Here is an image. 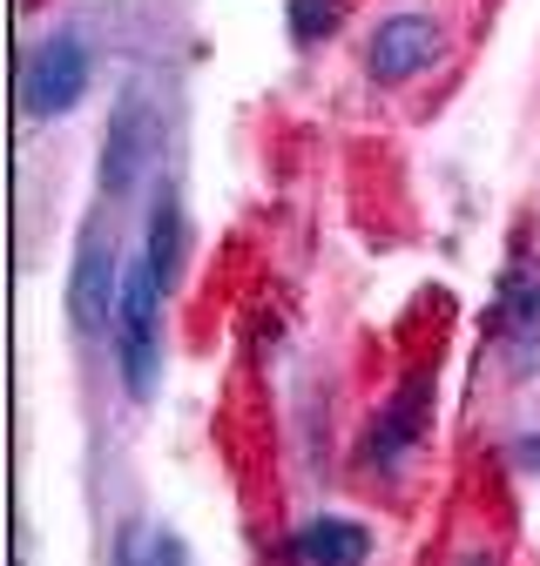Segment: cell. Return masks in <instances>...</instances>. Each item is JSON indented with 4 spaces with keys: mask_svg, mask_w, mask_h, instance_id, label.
Returning a JSON list of instances; mask_svg holds the SVG:
<instances>
[{
    "mask_svg": "<svg viewBox=\"0 0 540 566\" xmlns=\"http://www.w3.org/2000/svg\"><path fill=\"white\" fill-rule=\"evenodd\" d=\"M163 276L149 270V256L135 250L128 270H122V304H115V331H108V358H115V378L135 405H149L156 385H163Z\"/></svg>",
    "mask_w": 540,
    "mask_h": 566,
    "instance_id": "obj_1",
    "label": "cell"
},
{
    "mask_svg": "<svg viewBox=\"0 0 540 566\" xmlns=\"http://www.w3.org/2000/svg\"><path fill=\"white\" fill-rule=\"evenodd\" d=\"M115 202H95L82 217V237H75V256H68V331H75V344H95L115 331V304H122V270L128 256L115 250V223H108Z\"/></svg>",
    "mask_w": 540,
    "mask_h": 566,
    "instance_id": "obj_2",
    "label": "cell"
},
{
    "mask_svg": "<svg viewBox=\"0 0 540 566\" xmlns=\"http://www.w3.org/2000/svg\"><path fill=\"white\" fill-rule=\"evenodd\" d=\"M487 337L507 378H533L540 371V250L527 237H513L500 276H494V311H487Z\"/></svg>",
    "mask_w": 540,
    "mask_h": 566,
    "instance_id": "obj_3",
    "label": "cell"
},
{
    "mask_svg": "<svg viewBox=\"0 0 540 566\" xmlns=\"http://www.w3.org/2000/svg\"><path fill=\"white\" fill-rule=\"evenodd\" d=\"M156 156H163V108L149 95V82H128L108 108V128H102V156H95V182H102V202H128L156 176Z\"/></svg>",
    "mask_w": 540,
    "mask_h": 566,
    "instance_id": "obj_4",
    "label": "cell"
},
{
    "mask_svg": "<svg viewBox=\"0 0 540 566\" xmlns=\"http://www.w3.org/2000/svg\"><path fill=\"white\" fill-rule=\"evenodd\" d=\"M433 405H439V371L433 365H413V371L385 391V405L372 411L365 439H359V472L398 479L405 465H413V452L426 446V432H433Z\"/></svg>",
    "mask_w": 540,
    "mask_h": 566,
    "instance_id": "obj_5",
    "label": "cell"
},
{
    "mask_svg": "<svg viewBox=\"0 0 540 566\" xmlns=\"http://www.w3.org/2000/svg\"><path fill=\"white\" fill-rule=\"evenodd\" d=\"M89 82H95V48L82 28H48L28 61H21V115L28 122H61L89 102Z\"/></svg>",
    "mask_w": 540,
    "mask_h": 566,
    "instance_id": "obj_6",
    "label": "cell"
},
{
    "mask_svg": "<svg viewBox=\"0 0 540 566\" xmlns=\"http://www.w3.org/2000/svg\"><path fill=\"white\" fill-rule=\"evenodd\" d=\"M446 48H453V34H446V21L433 8H392L365 34V75L378 88H405V82L433 75L446 61Z\"/></svg>",
    "mask_w": 540,
    "mask_h": 566,
    "instance_id": "obj_7",
    "label": "cell"
},
{
    "mask_svg": "<svg viewBox=\"0 0 540 566\" xmlns=\"http://www.w3.org/2000/svg\"><path fill=\"white\" fill-rule=\"evenodd\" d=\"M284 566H365L372 559V526L345 513H311L284 533Z\"/></svg>",
    "mask_w": 540,
    "mask_h": 566,
    "instance_id": "obj_8",
    "label": "cell"
},
{
    "mask_svg": "<svg viewBox=\"0 0 540 566\" xmlns=\"http://www.w3.org/2000/svg\"><path fill=\"white\" fill-rule=\"evenodd\" d=\"M143 256H149V270L163 276V291H176V276H183V256H189V217H183V196H176L169 182H156V196H149Z\"/></svg>",
    "mask_w": 540,
    "mask_h": 566,
    "instance_id": "obj_9",
    "label": "cell"
},
{
    "mask_svg": "<svg viewBox=\"0 0 540 566\" xmlns=\"http://www.w3.org/2000/svg\"><path fill=\"white\" fill-rule=\"evenodd\" d=\"M108 566H189V546L169 520L156 513H128L108 539Z\"/></svg>",
    "mask_w": 540,
    "mask_h": 566,
    "instance_id": "obj_10",
    "label": "cell"
},
{
    "mask_svg": "<svg viewBox=\"0 0 540 566\" xmlns=\"http://www.w3.org/2000/svg\"><path fill=\"white\" fill-rule=\"evenodd\" d=\"M352 21V0H284V34L291 48H324Z\"/></svg>",
    "mask_w": 540,
    "mask_h": 566,
    "instance_id": "obj_11",
    "label": "cell"
},
{
    "mask_svg": "<svg viewBox=\"0 0 540 566\" xmlns=\"http://www.w3.org/2000/svg\"><path fill=\"white\" fill-rule=\"evenodd\" d=\"M513 459H520V472L540 479V432H513Z\"/></svg>",
    "mask_w": 540,
    "mask_h": 566,
    "instance_id": "obj_12",
    "label": "cell"
},
{
    "mask_svg": "<svg viewBox=\"0 0 540 566\" xmlns=\"http://www.w3.org/2000/svg\"><path fill=\"white\" fill-rule=\"evenodd\" d=\"M446 566H500V553H494V546H459Z\"/></svg>",
    "mask_w": 540,
    "mask_h": 566,
    "instance_id": "obj_13",
    "label": "cell"
}]
</instances>
